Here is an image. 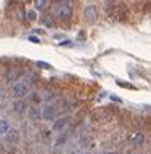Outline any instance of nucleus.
I'll list each match as a JSON object with an SVG mask.
<instances>
[{
    "label": "nucleus",
    "mask_w": 151,
    "mask_h": 154,
    "mask_svg": "<svg viewBox=\"0 0 151 154\" xmlns=\"http://www.w3.org/2000/svg\"><path fill=\"white\" fill-rule=\"evenodd\" d=\"M96 16H98V13H96V7H95V5H89V7L84 8V18L89 23H95Z\"/></svg>",
    "instance_id": "nucleus-6"
},
{
    "label": "nucleus",
    "mask_w": 151,
    "mask_h": 154,
    "mask_svg": "<svg viewBox=\"0 0 151 154\" xmlns=\"http://www.w3.org/2000/svg\"><path fill=\"white\" fill-rule=\"evenodd\" d=\"M60 2H64V3H71L72 0H60Z\"/></svg>",
    "instance_id": "nucleus-20"
},
{
    "label": "nucleus",
    "mask_w": 151,
    "mask_h": 154,
    "mask_svg": "<svg viewBox=\"0 0 151 154\" xmlns=\"http://www.w3.org/2000/svg\"><path fill=\"white\" fill-rule=\"evenodd\" d=\"M37 16H36V11H27V21H34Z\"/></svg>",
    "instance_id": "nucleus-17"
},
{
    "label": "nucleus",
    "mask_w": 151,
    "mask_h": 154,
    "mask_svg": "<svg viewBox=\"0 0 151 154\" xmlns=\"http://www.w3.org/2000/svg\"><path fill=\"white\" fill-rule=\"evenodd\" d=\"M42 119H45V120H52V119H55L56 117V112H58V109H56V106L55 104H45L42 108Z\"/></svg>",
    "instance_id": "nucleus-4"
},
{
    "label": "nucleus",
    "mask_w": 151,
    "mask_h": 154,
    "mask_svg": "<svg viewBox=\"0 0 151 154\" xmlns=\"http://www.w3.org/2000/svg\"><path fill=\"white\" fill-rule=\"evenodd\" d=\"M24 2H29V0H24Z\"/></svg>",
    "instance_id": "nucleus-22"
},
{
    "label": "nucleus",
    "mask_w": 151,
    "mask_h": 154,
    "mask_svg": "<svg viewBox=\"0 0 151 154\" xmlns=\"http://www.w3.org/2000/svg\"><path fill=\"white\" fill-rule=\"evenodd\" d=\"M34 7L36 10H43L47 7V0H34Z\"/></svg>",
    "instance_id": "nucleus-13"
},
{
    "label": "nucleus",
    "mask_w": 151,
    "mask_h": 154,
    "mask_svg": "<svg viewBox=\"0 0 151 154\" xmlns=\"http://www.w3.org/2000/svg\"><path fill=\"white\" fill-rule=\"evenodd\" d=\"M37 66H40V67H43V69H48V67H50V66L47 64V63H43V61H39V63H37Z\"/></svg>",
    "instance_id": "nucleus-18"
},
{
    "label": "nucleus",
    "mask_w": 151,
    "mask_h": 154,
    "mask_svg": "<svg viewBox=\"0 0 151 154\" xmlns=\"http://www.w3.org/2000/svg\"><path fill=\"white\" fill-rule=\"evenodd\" d=\"M42 98H40V95L39 93H31L29 95V103H32V104H37V103H40Z\"/></svg>",
    "instance_id": "nucleus-12"
},
{
    "label": "nucleus",
    "mask_w": 151,
    "mask_h": 154,
    "mask_svg": "<svg viewBox=\"0 0 151 154\" xmlns=\"http://www.w3.org/2000/svg\"><path fill=\"white\" fill-rule=\"evenodd\" d=\"M29 117H31L32 120H37V119H40V117H42V112H39V111L32 106V108L29 109Z\"/></svg>",
    "instance_id": "nucleus-11"
},
{
    "label": "nucleus",
    "mask_w": 151,
    "mask_h": 154,
    "mask_svg": "<svg viewBox=\"0 0 151 154\" xmlns=\"http://www.w3.org/2000/svg\"><path fill=\"white\" fill-rule=\"evenodd\" d=\"M55 16L60 19V21H68L71 16H72V10L69 7V3H64V2H60L53 10Z\"/></svg>",
    "instance_id": "nucleus-2"
},
{
    "label": "nucleus",
    "mask_w": 151,
    "mask_h": 154,
    "mask_svg": "<svg viewBox=\"0 0 151 154\" xmlns=\"http://www.w3.org/2000/svg\"><path fill=\"white\" fill-rule=\"evenodd\" d=\"M118 85L124 87V88H130V90H135V87H134V85H130V84H125V82H118Z\"/></svg>",
    "instance_id": "nucleus-16"
},
{
    "label": "nucleus",
    "mask_w": 151,
    "mask_h": 154,
    "mask_svg": "<svg viewBox=\"0 0 151 154\" xmlns=\"http://www.w3.org/2000/svg\"><path fill=\"white\" fill-rule=\"evenodd\" d=\"M29 40H31L32 43H39V42H40V40H39V38H37V37H34V35H32V37H29Z\"/></svg>",
    "instance_id": "nucleus-19"
},
{
    "label": "nucleus",
    "mask_w": 151,
    "mask_h": 154,
    "mask_svg": "<svg viewBox=\"0 0 151 154\" xmlns=\"http://www.w3.org/2000/svg\"><path fill=\"white\" fill-rule=\"evenodd\" d=\"M11 128L10 127V124L7 122L5 119H0V137H5V135L8 133V130Z\"/></svg>",
    "instance_id": "nucleus-10"
},
{
    "label": "nucleus",
    "mask_w": 151,
    "mask_h": 154,
    "mask_svg": "<svg viewBox=\"0 0 151 154\" xmlns=\"http://www.w3.org/2000/svg\"><path fill=\"white\" fill-rule=\"evenodd\" d=\"M29 93V84H26V82L19 80V82H14V84H11V87H10V95L13 96V98H24Z\"/></svg>",
    "instance_id": "nucleus-1"
},
{
    "label": "nucleus",
    "mask_w": 151,
    "mask_h": 154,
    "mask_svg": "<svg viewBox=\"0 0 151 154\" xmlns=\"http://www.w3.org/2000/svg\"><path fill=\"white\" fill-rule=\"evenodd\" d=\"M68 122H69V117H61V119H58V120L53 122V127L52 128L55 130V132H61V130L68 125Z\"/></svg>",
    "instance_id": "nucleus-8"
},
{
    "label": "nucleus",
    "mask_w": 151,
    "mask_h": 154,
    "mask_svg": "<svg viewBox=\"0 0 151 154\" xmlns=\"http://www.w3.org/2000/svg\"><path fill=\"white\" fill-rule=\"evenodd\" d=\"M105 154H119V152H105Z\"/></svg>",
    "instance_id": "nucleus-21"
},
{
    "label": "nucleus",
    "mask_w": 151,
    "mask_h": 154,
    "mask_svg": "<svg viewBox=\"0 0 151 154\" xmlns=\"http://www.w3.org/2000/svg\"><path fill=\"white\" fill-rule=\"evenodd\" d=\"M24 111H26V101H23V98H18V100L13 103V112L23 114Z\"/></svg>",
    "instance_id": "nucleus-7"
},
{
    "label": "nucleus",
    "mask_w": 151,
    "mask_h": 154,
    "mask_svg": "<svg viewBox=\"0 0 151 154\" xmlns=\"http://www.w3.org/2000/svg\"><path fill=\"white\" fill-rule=\"evenodd\" d=\"M16 75H18V72H16V71H11V69H10V71L7 72V80L16 79Z\"/></svg>",
    "instance_id": "nucleus-15"
},
{
    "label": "nucleus",
    "mask_w": 151,
    "mask_h": 154,
    "mask_svg": "<svg viewBox=\"0 0 151 154\" xmlns=\"http://www.w3.org/2000/svg\"><path fill=\"white\" fill-rule=\"evenodd\" d=\"M5 137H7V141L8 143H16L18 140H19V132H18L16 128H10L8 133L5 135Z\"/></svg>",
    "instance_id": "nucleus-9"
},
{
    "label": "nucleus",
    "mask_w": 151,
    "mask_h": 154,
    "mask_svg": "<svg viewBox=\"0 0 151 154\" xmlns=\"http://www.w3.org/2000/svg\"><path fill=\"white\" fill-rule=\"evenodd\" d=\"M109 13H111V16L114 19H118V21H124V19L127 18V10H125L124 5H121V3H114L113 7L109 8Z\"/></svg>",
    "instance_id": "nucleus-3"
},
{
    "label": "nucleus",
    "mask_w": 151,
    "mask_h": 154,
    "mask_svg": "<svg viewBox=\"0 0 151 154\" xmlns=\"http://www.w3.org/2000/svg\"><path fill=\"white\" fill-rule=\"evenodd\" d=\"M127 141H129V144H132L134 148H138V146H142V144L145 143V135L140 133V132L130 133L127 137Z\"/></svg>",
    "instance_id": "nucleus-5"
},
{
    "label": "nucleus",
    "mask_w": 151,
    "mask_h": 154,
    "mask_svg": "<svg viewBox=\"0 0 151 154\" xmlns=\"http://www.w3.org/2000/svg\"><path fill=\"white\" fill-rule=\"evenodd\" d=\"M42 21H43V24H45V26H53V24H55V23H53V18L50 16V14H47V16H43V19H42Z\"/></svg>",
    "instance_id": "nucleus-14"
}]
</instances>
